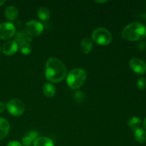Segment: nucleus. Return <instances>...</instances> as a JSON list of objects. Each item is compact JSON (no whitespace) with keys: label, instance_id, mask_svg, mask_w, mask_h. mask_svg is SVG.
I'll return each instance as SVG.
<instances>
[{"label":"nucleus","instance_id":"nucleus-1","mask_svg":"<svg viewBox=\"0 0 146 146\" xmlns=\"http://www.w3.org/2000/svg\"><path fill=\"white\" fill-rule=\"evenodd\" d=\"M45 75L48 81L58 83L66 76V68L62 61L55 57L48 58L45 67Z\"/></svg>","mask_w":146,"mask_h":146},{"label":"nucleus","instance_id":"nucleus-2","mask_svg":"<svg viewBox=\"0 0 146 146\" xmlns=\"http://www.w3.org/2000/svg\"><path fill=\"white\" fill-rule=\"evenodd\" d=\"M145 36L146 27L141 23H131L127 25L122 31V37L128 41H138Z\"/></svg>","mask_w":146,"mask_h":146},{"label":"nucleus","instance_id":"nucleus-3","mask_svg":"<svg viewBox=\"0 0 146 146\" xmlns=\"http://www.w3.org/2000/svg\"><path fill=\"white\" fill-rule=\"evenodd\" d=\"M86 71L84 68H73L67 75V84L72 89H78L84 85L86 79Z\"/></svg>","mask_w":146,"mask_h":146},{"label":"nucleus","instance_id":"nucleus-4","mask_svg":"<svg viewBox=\"0 0 146 146\" xmlns=\"http://www.w3.org/2000/svg\"><path fill=\"white\" fill-rule=\"evenodd\" d=\"M92 39L100 45H107L112 41V35L108 29L104 27L96 29L92 33Z\"/></svg>","mask_w":146,"mask_h":146},{"label":"nucleus","instance_id":"nucleus-5","mask_svg":"<svg viewBox=\"0 0 146 146\" xmlns=\"http://www.w3.org/2000/svg\"><path fill=\"white\" fill-rule=\"evenodd\" d=\"M7 108L11 115L14 116H20L24 113L25 106L21 100L13 98L7 103Z\"/></svg>","mask_w":146,"mask_h":146},{"label":"nucleus","instance_id":"nucleus-6","mask_svg":"<svg viewBox=\"0 0 146 146\" xmlns=\"http://www.w3.org/2000/svg\"><path fill=\"white\" fill-rule=\"evenodd\" d=\"M25 32L28 36H37L42 33L44 30V26L39 21L36 20H31L26 23Z\"/></svg>","mask_w":146,"mask_h":146},{"label":"nucleus","instance_id":"nucleus-7","mask_svg":"<svg viewBox=\"0 0 146 146\" xmlns=\"http://www.w3.org/2000/svg\"><path fill=\"white\" fill-rule=\"evenodd\" d=\"M16 29L14 24L9 21L0 24V38L4 40L9 39L15 34Z\"/></svg>","mask_w":146,"mask_h":146},{"label":"nucleus","instance_id":"nucleus-8","mask_svg":"<svg viewBox=\"0 0 146 146\" xmlns=\"http://www.w3.org/2000/svg\"><path fill=\"white\" fill-rule=\"evenodd\" d=\"M130 68L137 74H143L146 71V64L143 60L138 58H133L129 61Z\"/></svg>","mask_w":146,"mask_h":146},{"label":"nucleus","instance_id":"nucleus-9","mask_svg":"<svg viewBox=\"0 0 146 146\" xmlns=\"http://www.w3.org/2000/svg\"><path fill=\"white\" fill-rule=\"evenodd\" d=\"M19 45L14 40H10V41H7L5 44L3 45L2 48V52L4 53L6 55H13L17 51H18Z\"/></svg>","mask_w":146,"mask_h":146},{"label":"nucleus","instance_id":"nucleus-10","mask_svg":"<svg viewBox=\"0 0 146 146\" xmlns=\"http://www.w3.org/2000/svg\"><path fill=\"white\" fill-rule=\"evenodd\" d=\"M10 129L9 123L5 118H0V141L3 140L8 135Z\"/></svg>","mask_w":146,"mask_h":146},{"label":"nucleus","instance_id":"nucleus-11","mask_svg":"<svg viewBox=\"0 0 146 146\" xmlns=\"http://www.w3.org/2000/svg\"><path fill=\"white\" fill-rule=\"evenodd\" d=\"M5 17L9 21H14L19 17V10L15 6L11 5L5 10Z\"/></svg>","mask_w":146,"mask_h":146},{"label":"nucleus","instance_id":"nucleus-12","mask_svg":"<svg viewBox=\"0 0 146 146\" xmlns=\"http://www.w3.org/2000/svg\"><path fill=\"white\" fill-rule=\"evenodd\" d=\"M34 146H54V145L52 140L49 138L40 136L34 141Z\"/></svg>","mask_w":146,"mask_h":146},{"label":"nucleus","instance_id":"nucleus-13","mask_svg":"<svg viewBox=\"0 0 146 146\" xmlns=\"http://www.w3.org/2000/svg\"><path fill=\"white\" fill-rule=\"evenodd\" d=\"M81 51L84 54H89L93 48V41L89 38H84L81 41Z\"/></svg>","mask_w":146,"mask_h":146},{"label":"nucleus","instance_id":"nucleus-14","mask_svg":"<svg viewBox=\"0 0 146 146\" xmlns=\"http://www.w3.org/2000/svg\"><path fill=\"white\" fill-rule=\"evenodd\" d=\"M43 93L47 97H53L56 94V88L53 84L46 83L43 86Z\"/></svg>","mask_w":146,"mask_h":146},{"label":"nucleus","instance_id":"nucleus-15","mask_svg":"<svg viewBox=\"0 0 146 146\" xmlns=\"http://www.w3.org/2000/svg\"><path fill=\"white\" fill-rule=\"evenodd\" d=\"M135 140L139 143H143L146 141V131L143 128H138L134 133Z\"/></svg>","mask_w":146,"mask_h":146},{"label":"nucleus","instance_id":"nucleus-16","mask_svg":"<svg viewBox=\"0 0 146 146\" xmlns=\"http://www.w3.org/2000/svg\"><path fill=\"white\" fill-rule=\"evenodd\" d=\"M37 16L42 21H46L50 17V11L46 7H41L37 10Z\"/></svg>","mask_w":146,"mask_h":146},{"label":"nucleus","instance_id":"nucleus-17","mask_svg":"<svg viewBox=\"0 0 146 146\" xmlns=\"http://www.w3.org/2000/svg\"><path fill=\"white\" fill-rule=\"evenodd\" d=\"M14 41L18 44H21L22 42H30L31 41V38L29 36L27 35L26 34V32H24V31H19V32L17 33L15 36V40Z\"/></svg>","mask_w":146,"mask_h":146},{"label":"nucleus","instance_id":"nucleus-18","mask_svg":"<svg viewBox=\"0 0 146 146\" xmlns=\"http://www.w3.org/2000/svg\"><path fill=\"white\" fill-rule=\"evenodd\" d=\"M141 123V119L138 117L134 116L130 118L128 121V125L130 128H131L133 131L139 128V126Z\"/></svg>","mask_w":146,"mask_h":146},{"label":"nucleus","instance_id":"nucleus-19","mask_svg":"<svg viewBox=\"0 0 146 146\" xmlns=\"http://www.w3.org/2000/svg\"><path fill=\"white\" fill-rule=\"evenodd\" d=\"M19 50L24 55L29 54L32 51V46L30 42H22L19 44Z\"/></svg>","mask_w":146,"mask_h":146},{"label":"nucleus","instance_id":"nucleus-20","mask_svg":"<svg viewBox=\"0 0 146 146\" xmlns=\"http://www.w3.org/2000/svg\"><path fill=\"white\" fill-rule=\"evenodd\" d=\"M137 87H138V89L141 90V91L145 89L146 80L145 78H143V77H141V78H138V81H137Z\"/></svg>","mask_w":146,"mask_h":146},{"label":"nucleus","instance_id":"nucleus-21","mask_svg":"<svg viewBox=\"0 0 146 146\" xmlns=\"http://www.w3.org/2000/svg\"><path fill=\"white\" fill-rule=\"evenodd\" d=\"M33 140L31 139V137H29V135H25L24 137H23L22 140H21V142H22V144L24 146H30L32 144Z\"/></svg>","mask_w":146,"mask_h":146},{"label":"nucleus","instance_id":"nucleus-22","mask_svg":"<svg viewBox=\"0 0 146 146\" xmlns=\"http://www.w3.org/2000/svg\"><path fill=\"white\" fill-rule=\"evenodd\" d=\"M28 135L29 137H31V139L34 141L38 137V133L36 131H31V132L29 133Z\"/></svg>","mask_w":146,"mask_h":146},{"label":"nucleus","instance_id":"nucleus-23","mask_svg":"<svg viewBox=\"0 0 146 146\" xmlns=\"http://www.w3.org/2000/svg\"><path fill=\"white\" fill-rule=\"evenodd\" d=\"M7 146H22L21 143H19V141H12L11 142H9L8 143Z\"/></svg>","mask_w":146,"mask_h":146},{"label":"nucleus","instance_id":"nucleus-24","mask_svg":"<svg viewBox=\"0 0 146 146\" xmlns=\"http://www.w3.org/2000/svg\"><path fill=\"white\" fill-rule=\"evenodd\" d=\"M4 109H5V105H4V103L0 101V113L4 112Z\"/></svg>","mask_w":146,"mask_h":146},{"label":"nucleus","instance_id":"nucleus-25","mask_svg":"<svg viewBox=\"0 0 146 146\" xmlns=\"http://www.w3.org/2000/svg\"><path fill=\"white\" fill-rule=\"evenodd\" d=\"M5 2H6V1H4V0H0V7H1V6H2Z\"/></svg>","mask_w":146,"mask_h":146},{"label":"nucleus","instance_id":"nucleus-26","mask_svg":"<svg viewBox=\"0 0 146 146\" xmlns=\"http://www.w3.org/2000/svg\"><path fill=\"white\" fill-rule=\"evenodd\" d=\"M143 127L146 130V118H145V120H144V122H143Z\"/></svg>","mask_w":146,"mask_h":146},{"label":"nucleus","instance_id":"nucleus-27","mask_svg":"<svg viewBox=\"0 0 146 146\" xmlns=\"http://www.w3.org/2000/svg\"><path fill=\"white\" fill-rule=\"evenodd\" d=\"M107 1H96V2H98V3H101V4H102V3H105V2H106Z\"/></svg>","mask_w":146,"mask_h":146},{"label":"nucleus","instance_id":"nucleus-28","mask_svg":"<svg viewBox=\"0 0 146 146\" xmlns=\"http://www.w3.org/2000/svg\"><path fill=\"white\" fill-rule=\"evenodd\" d=\"M0 52H1V47H0Z\"/></svg>","mask_w":146,"mask_h":146}]
</instances>
